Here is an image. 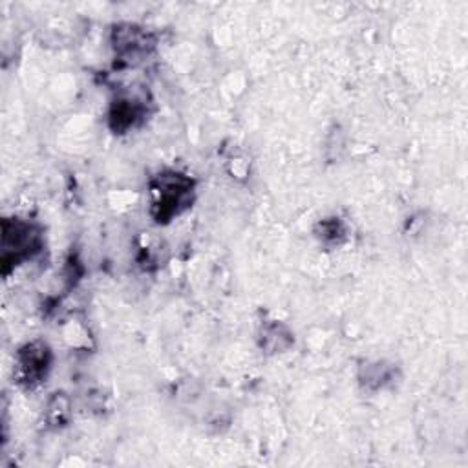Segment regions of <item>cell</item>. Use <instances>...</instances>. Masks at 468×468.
Instances as JSON below:
<instances>
[{
    "instance_id": "1",
    "label": "cell",
    "mask_w": 468,
    "mask_h": 468,
    "mask_svg": "<svg viewBox=\"0 0 468 468\" xmlns=\"http://www.w3.org/2000/svg\"><path fill=\"white\" fill-rule=\"evenodd\" d=\"M152 216L157 223H166L192 205L194 181L176 170L157 174L150 183Z\"/></svg>"
},
{
    "instance_id": "2",
    "label": "cell",
    "mask_w": 468,
    "mask_h": 468,
    "mask_svg": "<svg viewBox=\"0 0 468 468\" xmlns=\"http://www.w3.org/2000/svg\"><path fill=\"white\" fill-rule=\"evenodd\" d=\"M2 234V261L4 265H16L22 260L31 258L38 250L40 234L38 230L22 219H4Z\"/></svg>"
},
{
    "instance_id": "3",
    "label": "cell",
    "mask_w": 468,
    "mask_h": 468,
    "mask_svg": "<svg viewBox=\"0 0 468 468\" xmlns=\"http://www.w3.org/2000/svg\"><path fill=\"white\" fill-rule=\"evenodd\" d=\"M49 360H51V353L46 344L33 342L24 346L18 351V362H16L20 382H26L27 386L40 382L49 369Z\"/></svg>"
},
{
    "instance_id": "4",
    "label": "cell",
    "mask_w": 468,
    "mask_h": 468,
    "mask_svg": "<svg viewBox=\"0 0 468 468\" xmlns=\"http://www.w3.org/2000/svg\"><path fill=\"white\" fill-rule=\"evenodd\" d=\"M154 46V40L146 31L132 24L115 31V49L122 58L141 57Z\"/></svg>"
},
{
    "instance_id": "5",
    "label": "cell",
    "mask_w": 468,
    "mask_h": 468,
    "mask_svg": "<svg viewBox=\"0 0 468 468\" xmlns=\"http://www.w3.org/2000/svg\"><path fill=\"white\" fill-rule=\"evenodd\" d=\"M143 115L141 106L135 101L124 99L117 101L110 112V122L113 130H126L135 124V121Z\"/></svg>"
},
{
    "instance_id": "6",
    "label": "cell",
    "mask_w": 468,
    "mask_h": 468,
    "mask_svg": "<svg viewBox=\"0 0 468 468\" xmlns=\"http://www.w3.org/2000/svg\"><path fill=\"white\" fill-rule=\"evenodd\" d=\"M320 239L324 243H331V245H338L342 241V238L346 236V229L342 225V221L338 218L333 219H325L320 223Z\"/></svg>"
}]
</instances>
